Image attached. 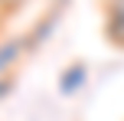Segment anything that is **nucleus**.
Instances as JSON below:
<instances>
[{
	"mask_svg": "<svg viewBox=\"0 0 124 121\" xmlns=\"http://www.w3.org/2000/svg\"><path fill=\"white\" fill-rule=\"evenodd\" d=\"M20 49H23V43H7V46H0V72L10 69V62L20 56Z\"/></svg>",
	"mask_w": 124,
	"mask_h": 121,
	"instance_id": "f257e3e1",
	"label": "nucleus"
},
{
	"mask_svg": "<svg viewBox=\"0 0 124 121\" xmlns=\"http://www.w3.org/2000/svg\"><path fill=\"white\" fill-rule=\"evenodd\" d=\"M82 79H85V69L75 65V72H65L62 75V92H75V85H82Z\"/></svg>",
	"mask_w": 124,
	"mask_h": 121,
	"instance_id": "f03ea898",
	"label": "nucleus"
},
{
	"mask_svg": "<svg viewBox=\"0 0 124 121\" xmlns=\"http://www.w3.org/2000/svg\"><path fill=\"white\" fill-rule=\"evenodd\" d=\"M16 3H23V0H0V7H16Z\"/></svg>",
	"mask_w": 124,
	"mask_h": 121,
	"instance_id": "7ed1b4c3",
	"label": "nucleus"
}]
</instances>
